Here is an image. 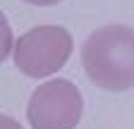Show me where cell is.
Returning <instances> with one entry per match:
<instances>
[{
	"mask_svg": "<svg viewBox=\"0 0 134 129\" xmlns=\"http://www.w3.org/2000/svg\"><path fill=\"white\" fill-rule=\"evenodd\" d=\"M0 129H22V124L17 120H12L10 115H3L0 117Z\"/></svg>",
	"mask_w": 134,
	"mask_h": 129,
	"instance_id": "277c9868",
	"label": "cell"
},
{
	"mask_svg": "<svg viewBox=\"0 0 134 129\" xmlns=\"http://www.w3.org/2000/svg\"><path fill=\"white\" fill-rule=\"evenodd\" d=\"M72 55V34L62 26L43 24L22 34L14 43V64L31 79H46L62 69Z\"/></svg>",
	"mask_w": 134,
	"mask_h": 129,
	"instance_id": "7a4b0ae2",
	"label": "cell"
},
{
	"mask_svg": "<svg viewBox=\"0 0 134 129\" xmlns=\"http://www.w3.org/2000/svg\"><path fill=\"white\" fill-rule=\"evenodd\" d=\"M29 5H55V3H62V0H24Z\"/></svg>",
	"mask_w": 134,
	"mask_h": 129,
	"instance_id": "5b68a950",
	"label": "cell"
},
{
	"mask_svg": "<svg viewBox=\"0 0 134 129\" xmlns=\"http://www.w3.org/2000/svg\"><path fill=\"white\" fill-rule=\"evenodd\" d=\"M81 112L84 101L79 89L67 79H50L31 93L26 120L31 129H74Z\"/></svg>",
	"mask_w": 134,
	"mask_h": 129,
	"instance_id": "3957f363",
	"label": "cell"
},
{
	"mask_svg": "<svg viewBox=\"0 0 134 129\" xmlns=\"http://www.w3.org/2000/svg\"><path fill=\"white\" fill-rule=\"evenodd\" d=\"M81 64L91 81L105 91L134 86V29L108 24L96 29L81 45Z\"/></svg>",
	"mask_w": 134,
	"mask_h": 129,
	"instance_id": "6da1fadb",
	"label": "cell"
}]
</instances>
